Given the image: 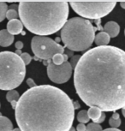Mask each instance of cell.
<instances>
[{"mask_svg":"<svg viewBox=\"0 0 125 131\" xmlns=\"http://www.w3.org/2000/svg\"><path fill=\"white\" fill-rule=\"evenodd\" d=\"M86 131H103V129L100 124H98V123H90L87 126Z\"/></svg>","mask_w":125,"mask_h":131,"instance_id":"21","label":"cell"},{"mask_svg":"<svg viewBox=\"0 0 125 131\" xmlns=\"http://www.w3.org/2000/svg\"><path fill=\"white\" fill-rule=\"evenodd\" d=\"M81 57L82 56H80V55H75L74 57H72V58H71V61L70 62V64H71V66H72V68L75 69V67H76V65H77V63H78V62H79L80 60V58H81Z\"/></svg>","mask_w":125,"mask_h":131,"instance_id":"23","label":"cell"},{"mask_svg":"<svg viewBox=\"0 0 125 131\" xmlns=\"http://www.w3.org/2000/svg\"><path fill=\"white\" fill-rule=\"evenodd\" d=\"M22 28H23V24L21 21V20L18 19L12 20V21H9L7 23V30L12 35L19 34L21 32H22Z\"/></svg>","mask_w":125,"mask_h":131,"instance_id":"9","label":"cell"},{"mask_svg":"<svg viewBox=\"0 0 125 131\" xmlns=\"http://www.w3.org/2000/svg\"><path fill=\"white\" fill-rule=\"evenodd\" d=\"M111 37L105 32H99L95 35L94 42L98 46H106L110 43Z\"/></svg>","mask_w":125,"mask_h":131,"instance_id":"12","label":"cell"},{"mask_svg":"<svg viewBox=\"0 0 125 131\" xmlns=\"http://www.w3.org/2000/svg\"><path fill=\"white\" fill-rule=\"evenodd\" d=\"M87 113L90 119H92L94 123H97L99 119L101 117L103 112L98 107H90L89 110L87 111Z\"/></svg>","mask_w":125,"mask_h":131,"instance_id":"14","label":"cell"},{"mask_svg":"<svg viewBox=\"0 0 125 131\" xmlns=\"http://www.w3.org/2000/svg\"><path fill=\"white\" fill-rule=\"evenodd\" d=\"M21 58L22 59V61H23V63H25V65H28V64L30 63L31 60H32V57L27 52H22V54L21 55Z\"/></svg>","mask_w":125,"mask_h":131,"instance_id":"22","label":"cell"},{"mask_svg":"<svg viewBox=\"0 0 125 131\" xmlns=\"http://www.w3.org/2000/svg\"><path fill=\"white\" fill-rule=\"evenodd\" d=\"M69 12L67 1H21L18 5L23 26L37 36L51 35L62 29Z\"/></svg>","mask_w":125,"mask_h":131,"instance_id":"3","label":"cell"},{"mask_svg":"<svg viewBox=\"0 0 125 131\" xmlns=\"http://www.w3.org/2000/svg\"><path fill=\"white\" fill-rule=\"evenodd\" d=\"M15 112L21 131H69L75 118L71 99L51 85L36 86L24 92Z\"/></svg>","mask_w":125,"mask_h":131,"instance_id":"2","label":"cell"},{"mask_svg":"<svg viewBox=\"0 0 125 131\" xmlns=\"http://www.w3.org/2000/svg\"><path fill=\"white\" fill-rule=\"evenodd\" d=\"M71 8L82 18L100 19L113 10L116 1H70Z\"/></svg>","mask_w":125,"mask_h":131,"instance_id":"6","label":"cell"},{"mask_svg":"<svg viewBox=\"0 0 125 131\" xmlns=\"http://www.w3.org/2000/svg\"><path fill=\"white\" fill-rule=\"evenodd\" d=\"M122 115H123V117H125V106L122 109Z\"/></svg>","mask_w":125,"mask_h":131,"instance_id":"33","label":"cell"},{"mask_svg":"<svg viewBox=\"0 0 125 131\" xmlns=\"http://www.w3.org/2000/svg\"><path fill=\"white\" fill-rule=\"evenodd\" d=\"M31 48L38 58L43 60L52 59L56 54H63L64 48L46 36H34L31 41Z\"/></svg>","mask_w":125,"mask_h":131,"instance_id":"7","label":"cell"},{"mask_svg":"<svg viewBox=\"0 0 125 131\" xmlns=\"http://www.w3.org/2000/svg\"><path fill=\"white\" fill-rule=\"evenodd\" d=\"M103 131H122L118 129V128H106V129L103 130Z\"/></svg>","mask_w":125,"mask_h":131,"instance_id":"28","label":"cell"},{"mask_svg":"<svg viewBox=\"0 0 125 131\" xmlns=\"http://www.w3.org/2000/svg\"><path fill=\"white\" fill-rule=\"evenodd\" d=\"M105 119V114L104 112H103V114H102V116H101V117H100L99 119V121L97 122V123H98V124H100L101 123L104 122Z\"/></svg>","mask_w":125,"mask_h":131,"instance_id":"27","label":"cell"},{"mask_svg":"<svg viewBox=\"0 0 125 131\" xmlns=\"http://www.w3.org/2000/svg\"><path fill=\"white\" fill-rule=\"evenodd\" d=\"M96 28L89 20L73 17L68 20L61 29V40L68 50L83 51L87 50L94 41Z\"/></svg>","mask_w":125,"mask_h":131,"instance_id":"4","label":"cell"},{"mask_svg":"<svg viewBox=\"0 0 125 131\" xmlns=\"http://www.w3.org/2000/svg\"><path fill=\"white\" fill-rule=\"evenodd\" d=\"M109 124L113 128H117L118 127H120V125H121V119H120L118 113H113L111 117L109 119Z\"/></svg>","mask_w":125,"mask_h":131,"instance_id":"17","label":"cell"},{"mask_svg":"<svg viewBox=\"0 0 125 131\" xmlns=\"http://www.w3.org/2000/svg\"><path fill=\"white\" fill-rule=\"evenodd\" d=\"M12 131H21V130L19 128H13V130Z\"/></svg>","mask_w":125,"mask_h":131,"instance_id":"34","label":"cell"},{"mask_svg":"<svg viewBox=\"0 0 125 131\" xmlns=\"http://www.w3.org/2000/svg\"><path fill=\"white\" fill-rule=\"evenodd\" d=\"M104 32L108 34L111 38H115L120 33V26L116 21H108L104 26Z\"/></svg>","mask_w":125,"mask_h":131,"instance_id":"10","label":"cell"},{"mask_svg":"<svg viewBox=\"0 0 125 131\" xmlns=\"http://www.w3.org/2000/svg\"><path fill=\"white\" fill-rule=\"evenodd\" d=\"M86 128H87V126H85L84 123H79L76 127V130L77 131H86Z\"/></svg>","mask_w":125,"mask_h":131,"instance_id":"25","label":"cell"},{"mask_svg":"<svg viewBox=\"0 0 125 131\" xmlns=\"http://www.w3.org/2000/svg\"><path fill=\"white\" fill-rule=\"evenodd\" d=\"M124 35H125V29H124Z\"/></svg>","mask_w":125,"mask_h":131,"instance_id":"38","label":"cell"},{"mask_svg":"<svg viewBox=\"0 0 125 131\" xmlns=\"http://www.w3.org/2000/svg\"><path fill=\"white\" fill-rule=\"evenodd\" d=\"M77 120L78 122H80V123H87L89 122L90 118L88 116L87 111L82 110L77 114Z\"/></svg>","mask_w":125,"mask_h":131,"instance_id":"18","label":"cell"},{"mask_svg":"<svg viewBox=\"0 0 125 131\" xmlns=\"http://www.w3.org/2000/svg\"><path fill=\"white\" fill-rule=\"evenodd\" d=\"M13 124L8 117L1 116L0 117V131H12Z\"/></svg>","mask_w":125,"mask_h":131,"instance_id":"15","label":"cell"},{"mask_svg":"<svg viewBox=\"0 0 125 131\" xmlns=\"http://www.w3.org/2000/svg\"><path fill=\"white\" fill-rule=\"evenodd\" d=\"M7 11H8V5H7V4L5 2L0 1V23L5 19Z\"/></svg>","mask_w":125,"mask_h":131,"instance_id":"19","label":"cell"},{"mask_svg":"<svg viewBox=\"0 0 125 131\" xmlns=\"http://www.w3.org/2000/svg\"><path fill=\"white\" fill-rule=\"evenodd\" d=\"M20 56L12 51L0 52V89L15 90L23 81L26 67Z\"/></svg>","mask_w":125,"mask_h":131,"instance_id":"5","label":"cell"},{"mask_svg":"<svg viewBox=\"0 0 125 131\" xmlns=\"http://www.w3.org/2000/svg\"><path fill=\"white\" fill-rule=\"evenodd\" d=\"M66 55H67L68 57H72L73 56V51H68Z\"/></svg>","mask_w":125,"mask_h":131,"instance_id":"30","label":"cell"},{"mask_svg":"<svg viewBox=\"0 0 125 131\" xmlns=\"http://www.w3.org/2000/svg\"><path fill=\"white\" fill-rule=\"evenodd\" d=\"M68 58L69 57L66 55V54H56V55L52 58V62L55 65H62L63 63H64L65 62L68 61Z\"/></svg>","mask_w":125,"mask_h":131,"instance_id":"16","label":"cell"},{"mask_svg":"<svg viewBox=\"0 0 125 131\" xmlns=\"http://www.w3.org/2000/svg\"><path fill=\"white\" fill-rule=\"evenodd\" d=\"M69 131H75V128H74V127H71V128H70V129L69 130Z\"/></svg>","mask_w":125,"mask_h":131,"instance_id":"35","label":"cell"},{"mask_svg":"<svg viewBox=\"0 0 125 131\" xmlns=\"http://www.w3.org/2000/svg\"><path fill=\"white\" fill-rule=\"evenodd\" d=\"M15 46H16V48L17 50H21V49L23 48V43L21 41H17L16 42V44H15Z\"/></svg>","mask_w":125,"mask_h":131,"instance_id":"26","label":"cell"},{"mask_svg":"<svg viewBox=\"0 0 125 131\" xmlns=\"http://www.w3.org/2000/svg\"><path fill=\"white\" fill-rule=\"evenodd\" d=\"M1 116H2V114H1V112H0V117H1Z\"/></svg>","mask_w":125,"mask_h":131,"instance_id":"37","label":"cell"},{"mask_svg":"<svg viewBox=\"0 0 125 131\" xmlns=\"http://www.w3.org/2000/svg\"><path fill=\"white\" fill-rule=\"evenodd\" d=\"M75 92L85 105L102 112L125 106V51L96 46L81 57L74 70Z\"/></svg>","mask_w":125,"mask_h":131,"instance_id":"1","label":"cell"},{"mask_svg":"<svg viewBox=\"0 0 125 131\" xmlns=\"http://www.w3.org/2000/svg\"><path fill=\"white\" fill-rule=\"evenodd\" d=\"M27 84H28V86L30 88H35V86H37V85H36V83L34 82V81L32 78H28V80H27Z\"/></svg>","mask_w":125,"mask_h":131,"instance_id":"24","label":"cell"},{"mask_svg":"<svg viewBox=\"0 0 125 131\" xmlns=\"http://www.w3.org/2000/svg\"><path fill=\"white\" fill-rule=\"evenodd\" d=\"M19 16V14H18V11H16L13 7L11 9H8L6 13V17L7 19L9 20V21H12V20H16L17 19V17Z\"/></svg>","mask_w":125,"mask_h":131,"instance_id":"20","label":"cell"},{"mask_svg":"<svg viewBox=\"0 0 125 131\" xmlns=\"http://www.w3.org/2000/svg\"><path fill=\"white\" fill-rule=\"evenodd\" d=\"M15 53H16V55L20 56V57H21V54H22V52H21V50H16V51H15Z\"/></svg>","mask_w":125,"mask_h":131,"instance_id":"29","label":"cell"},{"mask_svg":"<svg viewBox=\"0 0 125 131\" xmlns=\"http://www.w3.org/2000/svg\"><path fill=\"white\" fill-rule=\"evenodd\" d=\"M60 40H61V39H60L59 38H57V39H56V40H55V41H56V42H57V43L58 44V42H59Z\"/></svg>","mask_w":125,"mask_h":131,"instance_id":"36","label":"cell"},{"mask_svg":"<svg viewBox=\"0 0 125 131\" xmlns=\"http://www.w3.org/2000/svg\"><path fill=\"white\" fill-rule=\"evenodd\" d=\"M14 35L9 34L7 29H3L0 31V46H9L14 42Z\"/></svg>","mask_w":125,"mask_h":131,"instance_id":"11","label":"cell"},{"mask_svg":"<svg viewBox=\"0 0 125 131\" xmlns=\"http://www.w3.org/2000/svg\"><path fill=\"white\" fill-rule=\"evenodd\" d=\"M73 68L69 61L62 65H55L50 62L47 65V75L49 79L57 84L65 83L70 80L72 75Z\"/></svg>","mask_w":125,"mask_h":131,"instance_id":"8","label":"cell"},{"mask_svg":"<svg viewBox=\"0 0 125 131\" xmlns=\"http://www.w3.org/2000/svg\"><path fill=\"white\" fill-rule=\"evenodd\" d=\"M120 4H121L122 8L125 9V1H121V2H120Z\"/></svg>","mask_w":125,"mask_h":131,"instance_id":"31","label":"cell"},{"mask_svg":"<svg viewBox=\"0 0 125 131\" xmlns=\"http://www.w3.org/2000/svg\"><path fill=\"white\" fill-rule=\"evenodd\" d=\"M73 104H74V108H75V109H78V108L80 107L79 104H78L77 102H75V103H73Z\"/></svg>","mask_w":125,"mask_h":131,"instance_id":"32","label":"cell"},{"mask_svg":"<svg viewBox=\"0 0 125 131\" xmlns=\"http://www.w3.org/2000/svg\"><path fill=\"white\" fill-rule=\"evenodd\" d=\"M6 99H7V101H9V102L11 104L12 108L16 109L17 102L20 100V94H19V93L16 90H10L7 93Z\"/></svg>","mask_w":125,"mask_h":131,"instance_id":"13","label":"cell"}]
</instances>
